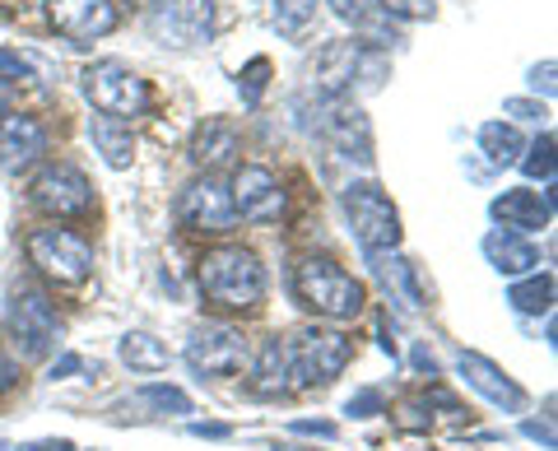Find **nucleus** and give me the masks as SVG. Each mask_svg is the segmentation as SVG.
Returning <instances> with one entry per match:
<instances>
[{
	"label": "nucleus",
	"mask_w": 558,
	"mask_h": 451,
	"mask_svg": "<svg viewBox=\"0 0 558 451\" xmlns=\"http://www.w3.org/2000/svg\"><path fill=\"white\" fill-rule=\"evenodd\" d=\"M140 405H154V410H172V414H191V395L178 387H145L135 395Z\"/></svg>",
	"instance_id": "cd10ccee"
},
{
	"label": "nucleus",
	"mask_w": 558,
	"mask_h": 451,
	"mask_svg": "<svg viewBox=\"0 0 558 451\" xmlns=\"http://www.w3.org/2000/svg\"><path fill=\"white\" fill-rule=\"evenodd\" d=\"M531 84H535V89H545V94H554V61L535 65V71H531Z\"/></svg>",
	"instance_id": "e433bc0d"
},
{
	"label": "nucleus",
	"mask_w": 558,
	"mask_h": 451,
	"mask_svg": "<svg viewBox=\"0 0 558 451\" xmlns=\"http://www.w3.org/2000/svg\"><path fill=\"white\" fill-rule=\"evenodd\" d=\"M238 154V126L233 121H223V117H205L196 135H191V159H196L205 172H215L223 168Z\"/></svg>",
	"instance_id": "a211bd4d"
},
{
	"label": "nucleus",
	"mask_w": 558,
	"mask_h": 451,
	"mask_svg": "<svg viewBox=\"0 0 558 451\" xmlns=\"http://www.w3.org/2000/svg\"><path fill=\"white\" fill-rule=\"evenodd\" d=\"M480 149L488 154V163L508 168V163H521L526 141H521V131L508 126V121H488V126H480Z\"/></svg>",
	"instance_id": "4be33fe9"
},
{
	"label": "nucleus",
	"mask_w": 558,
	"mask_h": 451,
	"mask_svg": "<svg viewBox=\"0 0 558 451\" xmlns=\"http://www.w3.org/2000/svg\"><path fill=\"white\" fill-rule=\"evenodd\" d=\"M293 432H307V438H336V424H312V419H299Z\"/></svg>",
	"instance_id": "f704fd0d"
},
{
	"label": "nucleus",
	"mask_w": 558,
	"mask_h": 451,
	"mask_svg": "<svg viewBox=\"0 0 558 451\" xmlns=\"http://www.w3.org/2000/svg\"><path fill=\"white\" fill-rule=\"evenodd\" d=\"M121 363L135 368V373H163L168 350L149 331H131V336H121Z\"/></svg>",
	"instance_id": "b1692460"
},
{
	"label": "nucleus",
	"mask_w": 558,
	"mask_h": 451,
	"mask_svg": "<svg viewBox=\"0 0 558 451\" xmlns=\"http://www.w3.org/2000/svg\"><path fill=\"white\" fill-rule=\"evenodd\" d=\"M94 145L102 149V159H108L112 168H131V159H135V135H131V126L126 121H108V117H98L94 121Z\"/></svg>",
	"instance_id": "5701e85b"
},
{
	"label": "nucleus",
	"mask_w": 558,
	"mask_h": 451,
	"mask_svg": "<svg viewBox=\"0 0 558 451\" xmlns=\"http://www.w3.org/2000/svg\"><path fill=\"white\" fill-rule=\"evenodd\" d=\"M10 331H14V340H20L24 358H47L51 350H57L61 321H57V307L47 303L43 289L20 284L10 293Z\"/></svg>",
	"instance_id": "0eeeda50"
},
{
	"label": "nucleus",
	"mask_w": 558,
	"mask_h": 451,
	"mask_svg": "<svg viewBox=\"0 0 558 451\" xmlns=\"http://www.w3.org/2000/svg\"><path fill=\"white\" fill-rule=\"evenodd\" d=\"M526 438H535V442H545V447L554 451V424H549V419H545V424H539V419H531V424H526Z\"/></svg>",
	"instance_id": "c9c22d12"
},
{
	"label": "nucleus",
	"mask_w": 558,
	"mask_h": 451,
	"mask_svg": "<svg viewBox=\"0 0 558 451\" xmlns=\"http://www.w3.org/2000/svg\"><path fill=\"white\" fill-rule=\"evenodd\" d=\"M270 451H317V447H289V442H284V447H270Z\"/></svg>",
	"instance_id": "79ce46f5"
},
{
	"label": "nucleus",
	"mask_w": 558,
	"mask_h": 451,
	"mask_svg": "<svg viewBox=\"0 0 558 451\" xmlns=\"http://www.w3.org/2000/svg\"><path fill=\"white\" fill-rule=\"evenodd\" d=\"M461 377L484 395L488 405H498V410H508V414H521V410H526V391H521L517 381L502 373L494 358H484V354H475V350H465V354H461Z\"/></svg>",
	"instance_id": "4468645a"
},
{
	"label": "nucleus",
	"mask_w": 558,
	"mask_h": 451,
	"mask_svg": "<svg viewBox=\"0 0 558 451\" xmlns=\"http://www.w3.org/2000/svg\"><path fill=\"white\" fill-rule=\"evenodd\" d=\"M201 293L219 312H247L266 298V266L247 247H215L201 256Z\"/></svg>",
	"instance_id": "f257e3e1"
},
{
	"label": "nucleus",
	"mask_w": 558,
	"mask_h": 451,
	"mask_svg": "<svg viewBox=\"0 0 558 451\" xmlns=\"http://www.w3.org/2000/svg\"><path fill=\"white\" fill-rule=\"evenodd\" d=\"M317 5L322 0H279L275 5V24L284 38H303V33L317 24Z\"/></svg>",
	"instance_id": "a878e982"
},
{
	"label": "nucleus",
	"mask_w": 558,
	"mask_h": 451,
	"mask_svg": "<svg viewBox=\"0 0 558 451\" xmlns=\"http://www.w3.org/2000/svg\"><path fill=\"white\" fill-rule=\"evenodd\" d=\"M43 154H47L43 121L28 117V112H5V121H0V163L10 172H20L28 163H38Z\"/></svg>",
	"instance_id": "2eb2a0df"
},
{
	"label": "nucleus",
	"mask_w": 558,
	"mask_h": 451,
	"mask_svg": "<svg viewBox=\"0 0 558 451\" xmlns=\"http://www.w3.org/2000/svg\"><path fill=\"white\" fill-rule=\"evenodd\" d=\"M252 391L256 395H284L293 391L289 381V358H284V340H266L260 344V358H256V373H252Z\"/></svg>",
	"instance_id": "412c9836"
},
{
	"label": "nucleus",
	"mask_w": 558,
	"mask_h": 451,
	"mask_svg": "<svg viewBox=\"0 0 558 451\" xmlns=\"http://www.w3.org/2000/svg\"><path fill=\"white\" fill-rule=\"evenodd\" d=\"M84 94L108 121H126V126L131 117H145L149 108V84L121 61H94L84 71Z\"/></svg>",
	"instance_id": "39448f33"
},
{
	"label": "nucleus",
	"mask_w": 558,
	"mask_h": 451,
	"mask_svg": "<svg viewBox=\"0 0 558 451\" xmlns=\"http://www.w3.org/2000/svg\"><path fill=\"white\" fill-rule=\"evenodd\" d=\"M330 10H336L340 20H349V24H363L368 20V10H373V0H330Z\"/></svg>",
	"instance_id": "7c9ffc66"
},
{
	"label": "nucleus",
	"mask_w": 558,
	"mask_h": 451,
	"mask_svg": "<svg viewBox=\"0 0 558 451\" xmlns=\"http://www.w3.org/2000/svg\"><path fill=\"white\" fill-rule=\"evenodd\" d=\"M47 20L70 42H94L117 28V5L112 0H47Z\"/></svg>",
	"instance_id": "f8f14e48"
},
{
	"label": "nucleus",
	"mask_w": 558,
	"mask_h": 451,
	"mask_svg": "<svg viewBox=\"0 0 558 451\" xmlns=\"http://www.w3.org/2000/svg\"><path fill=\"white\" fill-rule=\"evenodd\" d=\"M20 451H75V442H70V438H43V442H28Z\"/></svg>",
	"instance_id": "4c0bfd02"
},
{
	"label": "nucleus",
	"mask_w": 558,
	"mask_h": 451,
	"mask_svg": "<svg viewBox=\"0 0 558 451\" xmlns=\"http://www.w3.org/2000/svg\"><path fill=\"white\" fill-rule=\"evenodd\" d=\"M229 200H233V215L238 219H252V223H275L279 215H284V186H279V178L270 168H238L233 182H229Z\"/></svg>",
	"instance_id": "9b49d317"
},
{
	"label": "nucleus",
	"mask_w": 558,
	"mask_h": 451,
	"mask_svg": "<svg viewBox=\"0 0 558 451\" xmlns=\"http://www.w3.org/2000/svg\"><path fill=\"white\" fill-rule=\"evenodd\" d=\"M70 373H80V358L75 354H65V358L51 363V377H70Z\"/></svg>",
	"instance_id": "58836bf2"
},
{
	"label": "nucleus",
	"mask_w": 558,
	"mask_h": 451,
	"mask_svg": "<svg viewBox=\"0 0 558 451\" xmlns=\"http://www.w3.org/2000/svg\"><path fill=\"white\" fill-rule=\"evenodd\" d=\"M178 219L186 223L191 233H229L238 215H233V200H229V182H219L215 172H205V178H196L182 200H178Z\"/></svg>",
	"instance_id": "9d476101"
},
{
	"label": "nucleus",
	"mask_w": 558,
	"mask_h": 451,
	"mask_svg": "<svg viewBox=\"0 0 558 451\" xmlns=\"http://www.w3.org/2000/svg\"><path fill=\"white\" fill-rule=\"evenodd\" d=\"M508 303L517 312H531V317H535V312H549L554 307V275H531V280L512 284Z\"/></svg>",
	"instance_id": "393cba45"
},
{
	"label": "nucleus",
	"mask_w": 558,
	"mask_h": 451,
	"mask_svg": "<svg viewBox=\"0 0 558 451\" xmlns=\"http://www.w3.org/2000/svg\"><path fill=\"white\" fill-rule=\"evenodd\" d=\"M526 159H521V168L531 172V178H545V182H554V135H539V141L531 145V149H521Z\"/></svg>",
	"instance_id": "bb28decb"
},
{
	"label": "nucleus",
	"mask_w": 558,
	"mask_h": 451,
	"mask_svg": "<svg viewBox=\"0 0 558 451\" xmlns=\"http://www.w3.org/2000/svg\"><path fill=\"white\" fill-rule=\"evenodd\" d=\"M326 135L336 141L349 159H359V163H373V126H368V117H363L359 108H349V102H330V112H326Z\"/></svg>",
	"instance_id": "f3484780"
},
{
	"label": "nucleus",
	"mask_w": 558,
	"mask_h": 451,
	"mask_svg": "<svg viewBox=\"0 0 558 451\" xmlns=\"http://www.w3.org/2000/svg\"><path fill=\"white\" fill-rule=\"evenodd\" d=\"M484 256L498 275H535L539 266V252L521 233H508V229H494L484 237Z\"/></svg>",
	"instance_id": "6ab92c4d"
},
{
	"label": "nucleus",
	"mask_w": 558,
	"mask_h": 451,
	"mask_svg": "<svg viewBox=\"0 0 558 451\" xmlns=\"http://www.w3.org/2000/svg\"><path fill=\"white\" fill-rule=\"evenodd\" d=\"M191 432H196V438H229L223 424H191Z\"/></svg>",
	"instance_id": "ea45409f"
},
{
	"label": "nucleus",
	"mask_w": 558,
	"mask_h": 451,
	"mask_svg": "<svg viewBox=\"0 0 558 451\" xmlns=\"http://www.w3.org/2000/svg\"><path fill=\"white\" fill-rule=\"evenodd\" d=\"M488 215H494V223H502L508 233H535V229H549L554 223V200L549 196H539V191L531 186H512V191H502V196L488 205Z\"/></svg>",
	"instance_id": "ddd939ff"
},
{
	"label": "nucleus",
	"mask_w": 558,
	"mask_h": 451,
	"mask_svg": "<svg viewBox=\"0 0 558 451\" xmlns=\"http://www.w3.org/2000/svg\"><path fill=\"white\" fill-rule=\"evenodd\" d=\"M5 10H24V5H33V0H0Z\"/></svg>",
	"instance_id": "a19ab883"
},
{
	"label": "nucleus",
	"mask_w": 558,
	"mask_h": 451,
	"mask_svg": "<svg viewBox=\"0 0 558 451\" xmlns=\"http://www.w3.org/2000/svg\"><path fill=\"white\" fill-rule=\"evenodd\" d=\"M0 121H5V94H0Z\"/></svg>",
	"instance_id": "37998d69"
},
{
	"label": "nucleus",
	"mask_w": 558,
	"mask_h": 451,
	"mask_svg": "<svg viewBox=\"0 0 558 451\" xmlns=\"http://www.w3.org/2000/svg\"><path fill=\"white\" fill-rule=\"evenodd\" d=\"M28 261L38 266L51 284H61V289H80L94 275L89 242L75 237L70 229H38V233H28Z\"/></svg>",
	"instance_id": "423d86ee"
},
{
	"label": "nucleus",
	"mask_w": 558,
	"mask_h": 451,
	"mask_svg": "<svg viewBox=\"0 0 558 451\" xmlns=\"http://www.w3.org/2000/svg\"><path fill=\"white\" fill-rule=\"evenodd\" d=\"M344 215H349V229H354L359 247L368 256H381V252L400 247V215H396L391 196L377 182H354L349 186L344 191Z\"/></svg>",
	"instance_id": "20e7f679"
},
{
	"label": "nucleus",
	"mask_w": 558,
	"mask_h": 451,
	"mask_svg": "<svg viewBox=\"0 0 558 451\" xmlns=\"http://www.w3.org/2000/svg\"><path fill=\"white\" fill-rule=\"evenodd\" d=\"M502 112H508V117H526V121L549 117L545 108H539V102H526V98H508V102H502Z\"/></svg>",
	"instance_id": "72a5a7b5"
},
{
	"label": "nucleus",
	"mask_w": 558,
	"mask_h": 451,
	"mask_svg": "<svg viewBox=\"0 0 558 451\" xmlns=\"http://www.w3.org/2000/svg\"><path fill=\"white\" fill-rule=\"evenodd\" d=\"M359 61H363V47L359 42H330L322 57H317V89L326 98H340L349 84H354Z\"/></svg>",
	"instance_id": "aec40b11"
},
{
	"label": "nucleus",
	"mask_w": 558,
	"mask_h": 451,
	"mask_svg": "<svg viewBox=\"0 0 558 451\" xmlns=\"http://www.w3.org/2000/svg\"><path fill=\"white\" fill-rule=\"evenodd\" d=\"M28 196L51 219H80V215H89V205H94V186H89V178H84L80 168L47 163L38 178H33Z\"/></svg>",
	"instance_id": "6e6552de"
},
{
	"label": "nucleus",
	"mask_w": 558,
	"mask_h": 451,
	"mask_svg": "<svg viewBox=\"0 0 558 451\" xmlns=\"http://www.w3.org/2000/svg\"><path fill=\"white\" fill-rule=\"evenodd\" d=\"M0 451H5V447H0Z\"/></svg>",
	"instance_id": "c03bdc74"
},
{
	"label": "nucleus",
	"mask_w": 558,
	"mask_h": 451,
	"mask_svg": "<svg viewBox=\"0 0 558 451\" xmlns=\"http://www.w3.org/2000/svg\"><path fill=\"white\" fill-rule=\"evenodd\" d=\"M354 419H373V414H381V391H359V395H349V405H344Z\"/></svg>",
	"instance_id": "c756f323"
},
{
	"label": "nucleus",
	"mask_w": 558,
	"mask_h": 451,
	"mask_svg": "<svg viewBox=\"0 0 558 451\" xmlns=\"http://www.w3.org/2000/svg\"><path fill=\"white\" fill-rule=\"evenodd\" d=\"M293 298L326 321H354L363 303H368V293H363L354 275L330 261V256H303V261L293 266Z\"/></svg>",
	"instance_id": "f03ea898"
},
{
	"label": "nucleus",
	"mask_w": 558,
	"mask_h": 451,
	"mask_svg": "<svg viewBox=\"0 0 558 451\" xmlns=\"http://www.w3.org/2000/svg\"><path fill=\"white\" fill-rule=\"evenodd\" d=\"M10 387H20V363L10 358V350L0 344V395H5Z\"/></svg>",
	"instance_id": "473e14b6"
},
{
	"label": "nucleus",
	"mask_w": 558,
	"mask_h": 451,
	"mask_svg": "<svg viewBox=\"0 0 558 451\" xmlns=\"http://www.w3.org/2000/svg\"><path fill=\"white\" fill-rule=\"evenodd\" d=\"M145 24L168 47H191L201 28V14L191 0H145Z\"/></svg>",
	"instance_id": "dca6fc26"
},
{
	"label": "nucleus",
	"mask_w": 558,
	"mask_h": 451,
	"mask_svg": "<svg viewBox=\"0 0 558 451\" xmlns=\"http://www.w3.org/2000/svg\"><path fill=\"white\" fill-rule=\"evenodd\" d=\"M284 358L293 387H326V381H336L349 368L354 340L340 331H322V326H303V331L284 340Z\"/></svg>",
	"instance_id": "7ed1b4c3"
},
{
	"label": "nucleus",
	"mask_w": 558,
	"mask_h": 451,
	"mask_svg": "<svg viewBox=\"0 0 558 451\" xmlns=\"http://www.w3.org/2000/svg\"><path fill=\"white\" fill-rule=\"evenodd\" d=\"M186 363L196 377H233L247 363V340L223 321H205L186 340Z\"/></svg>",
	"instance_id": "1a4fd4ad"
},
{
	"label": "nucleus",
	"mask_w": 558,
	"mask_h": 451,
	"mask_svg": "<svg viewBox=\"0 0 558 451\" xmlns=\"http://www.w3.org/2000/svg\"><path fill=\"white\" fill-rule=\"evenodd\" d=\"M396 20H433V0H377Z\"/></svg>",
	"instance_id": "c85d7f7f"
},
{
	"label": "nucleus",
	"mask_w": 558,
	"mask_h": 451,
	"mask_svg": "<svg viewBox=\"0 0 558 451\" xmlns=\"http://www.w3.org/2000/svg\"><path fill=\"white\" fill-rule=\"evenodd\" d=\"M266 75H270V61L256 57V61L247 65V75H242V80H247V98H260V89H266Z\"/></svg>",
	"instance_id": "2f4dec72"
}]
</instances>
